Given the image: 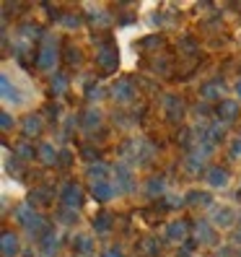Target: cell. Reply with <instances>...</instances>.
<instances>
[{
    "label": "cell",
    "mask_w": 241,
    "mask_h": 257,
    "mask_svg": "<svg viewBox=\"0 0 241 257\" xmlns=\"http://www.w3.org/2000/svg\"><path fill=\"white\" fill-rule=\"evenodd\" d=\"M63 24H65L68 29H78V26H81V21H78V19H73V16H65Z\"/></svg>",
    "instance_id": "f1b7e54d"
},
{
    "label": "cell",
    "mask_w": 241,
    "mask_h": 257,
    "mask_svg": "<svg viewBox=\"0 0 241 257\" xmlns=\"http://www.w3.org/2000/svg\"><path fill=\"white\" fill-rule=\"evenodd\" d=\"M73 247L78 249V252H83V254H88L94 249V239L88 236V234H75L73 236Z\"/></svg>",
    "instance_id": "2e32d148"
},
{
    "label": "cell",
    "mask_w": 241,
    "mask_h": 257,
    "mask_svg": "<svg viewBox=\"0 0 241 257\" xmlns=\"http://www.w3.org/2000/svg\"><path fill=\"white\" fill-rule=\"evenodd\" d=\"M39 130H42V119H39V117H34V114H32V117H26V122H24V133H26V135H37Z\"/></svg>",
    "instance_id": "ffe728a7"
},
{
    "label": "cell",
    "mask_w": 241,
    "mask_h": 257,
    "mask_svg": "<svg viewBox=\"0 0 241 257\" xmlns=\"http://www.w3.org/2000/svg\"><path fill=\"white\" fill-rule=\"evenodd\" d=\"M60 200H63L65 210H75V208H81V203H83L81 187H78V185H65V187H63V192H60Z\"/></svg>",
    "instance_id": "9c48e42d"
},
{
    "label": "cell",
    "mask_w": 241,
    "mask_h": 257,
    "mask_svg": "<svg viewBox=\"0 0 241 257\" xmlns=\"http://www.w3.org/2000/svg\"><path fill=\"white\" fill-rule=\"evenodd\" d=\"M91 192H94V198L101 200V203H109V200H114L117 195H119V190L114 187V182H107V179H96V182L91 185Z\"/></svg>",
    "instance_id": "ba28073f"
},
{
    "label": "cell",
    "mask_w": 241,
    "mask_h": 257,
    "mask_svg": "<svg viewBox=\"0 0 241 257\" xmlns=\"http://www.w3.org/2000/svg\"><path fill=\"white\" fill-rule=\"evenodd\" d=\"M0 247H3V257H19V236L13 231H3L0 236Z\"/></svg>",
    "instance_id": "8fae6325"
},
{
    "label": "cell",
    "mask_w": 241,
    "mask_h": 257,
    "mask_svg": "<svg viewBox=\"0 0 241 257\" xmlns=\"http://www.w3.org/2000/svg\"><path fill=\"white\" fill-rule=\"evenodd\" d=\"M96 63L101 65V68H114L117 65V52L112 50V47H107V44H101L99 47V52H96Z\"/></svg>",
    "instance_id": "7c38bea8"
},
{
    "label": "cell",
    "mask_w": 241,
    "mask_h": 257,
    "mask_svg": "<svg viewBox=\"0 0 241 257\" xmlns=\"http://www.w3.org/2000/svg\"><path fill=\"white\" fill-rule=\"evenodd\" d=\"M83 122H86V127H99V122H101V112H99V109H88Z\"/></svg>",
    "instance_id": "7402d4cb"
},
{
    "label": "cell",
    "mask_w": 241,
    "mask_h": 257,
    "mask_svg": "<svg viewBox=\"0 0 241 257\" xmlns=\"http://www.w3.org/2000/svg\"><path fill=\"white\" fill-rule=\"evenodd\" d=\"M65 83H68L65 75H55V78H52V88H55V94H63L65 88H68Z\"/></svg>",
    "instance_id": "603a6c76"
},
{
    "label": "cell",
    "mask_w": 241,
    "mask_h": 257,
    "mask_svg": "<svg viewBox=\"0 0 241 257\" xmlns=\"http://www.w3.org/2000/svg\"><path fill=\"white\" fill-rule=\"evenodd\" d=\"M163 107H166V112L176 119L179 114H182V99H176V96H166V104H163Z\"/></svg>",
    "instance_id": "d6986e66"
},
{
    "label": "cell",
    "mask_w": 241,
    "mask_h": 257,
    "mask_svg": "<svg viewBox=\"0 0 241 257\" xmlns=\"http://www.w3.org/2000/svg\"><path fill=\"white\" fill-rule=\"evenodd\" d=\"M13 221H16L21 229H26L29 234H34V231L39 234V231L44 229V218L37 213L32 205H19L16 213H13Z\"/></svg>",
    "instance_id": "3957f363"
},
{
    "label": "cell",
    "mask_w": 241,
    "mask_h": 257,
    "mask_svg": "<svg viewBox=\"0 0 241 257\" xmlns=\"http://www.w3.org/2000/svg\"><path fill=\"white\" fill-rule=\"evenodd\" d=\"M148 192L150 195H156V192H163V179H158V177H153L148 182Z\"/></svg>",
    "instance_id": "cb8c5ba5"
},
{
    "label": "cell",
    "mask_w": 241,
    "mask_h": 257,
    "mask_svg": "<svg viewBox=\"0 0 241 257\" xmlns=\"http://www.w3.org/2000/svg\"><path fill=\"white\" fill-rule=\"evenodd\" d=\"M112 223H114V218H112V213H99L96 218H94V231L96 234H107V231H112Z\"/></svg>",
    "instance_id": "5bb4252c"
},
{
    "label": "cell",
    "mask_w": 241,
    "mask_h": 257,
    "mask_svg": "<svg viewBox=\"0 0 241 257\" xmlns=\"http://www.w3.org/2000/svg\"><path fill=\"white\" fill-rule=\"evenodd\" d=\"M112 96L119 104H130L135 96H138V91H135V86L130 81H117V83H112Z\"/></svg>",
    "instance_id": "30bf717a"
},
{
    "label": "cell",
    "mask_w": 241,
    "mask_h": 257,
    "mask_svg": "<svg viewBox=\"0 0 241 257\" xmlns=\"http://www.w3.org/2000/svg\"><path fill=\"white\" fill-rule=\"evenodd\" d=\"M57 39H52V37H47L42 42V47H39V55H37V63H39V68L42 70H55V65H57Z\"/></svg>",
    "instance_id": "277c9868"
},
{
    "label": "cell",
    "mask_w": 241,
    "mask_h": 257,
    "mask_svg": "<svg viewBox=\"0 0 241 257\" xmlns=\"http://www.w3.org/2000/svg\"><path fill=\"white\" fill-rule=\"evenodd\" d=\"M179 257H192V252H187V249H184V252H179Z\"/></svg>",
    "instance_id": "4dcf8cb0"
},
{
    "label": "cell",
    "mask_w": 241,
    "mask_h": 257,
    "mask_svg": "<svg viewBox=\"0 0 241 257\" xmlns=\"http://www.w3.org/2000/svg\"><path fill=\"white\" fill-rule=\"evenodd\" d=\"M88 177H91L94 179V182H96V179H107V164H91V169H88Z\"/></svg>",
    "instance_id": "44dd1931"
},
{
    "label": "cell",
    "mask_w": 241,
    "mask_h": 257,
    "mask_svg": "<svg viewBox=\"0 0 241 257\" xmlns=\"http://www.w3.org/2000/svg\"><path fill=\"white\" fill-rule=\"evenodd\" d=\"M238 221V210L228 203H215V205H210V223L215 226V229H233Z\"/></svg>",
    "instance_id": "7a4b0ae2"
},
{
    "label": "cell",
    "mask_w": 241,
    "mask_h": 257,
    "mask_svg": "<svg viewBox=\"0 0 241 257\" xmlns=\"http://www.w3.org/2000/svg\"><path fill=\"white\" fill-rule=\"evenodd\" d=\"M194 236H197L200 244H213V241H215V229L210 223H200L197 231H194Z\"/></svg>",
    "instance_id": "9a60e30c"
},
{
    "label": "cell",
    "mask_w": 241,
    "mask_h": 257,
    "mask_svg": "<svg viewBox=\"0 0 241 257\" xmlns=\"http://www.w3.org/2000/svg\"><path fill=\"white\" fill-rule=\"evenodd\" d=\"M166 236L171 239V241H182L184 236H187V223L179 218V221H171L169 226H166Z\"/></svg>",
    "instance_id": "4fadbf2b"
},
{
    "label": "cell",
    "mask_w": 241,
    "mask_h": 257,
    "mask_svg": "<svg viewBox=\"0 0 241 257\" xmlns=\"http://www.w3.org/2000/svg\"><path fill=\"white\" fill-rule=\"evenodd\" d=\"M205 187L210 190H228L231 187V174L220 169V166H210L205 174Z\"/></svg>",
    "instance_id": "8992f818"
},
{
    "label": "cell",
    "mask_w": 241,
    "mask_h": 257,
    "mask_svg": "<svg viewBox=\"0 0 241 257\" xmlns=\"http://www.w3.org/2000/svg\"><path fill=\"white\" fill-rule=\"evenodd\" d=\"M0 122H3V130H11V127H13V119H11V112H8V109L3 112V117H0Z\"/></svg>",
    "instance_id": "4316f807"
},
{
    "label": "cell",
    "mask_w": 241,
    "mask_h": 257,
    "mask_svg": "<svg viewBox=\"0 0 241 257\" xmlns=\"http://www.w3.org/2000/svg\"><path fill=\"white\" fill-rule=\"evenodd\" d=\"M57 244H60L57 231H47V234H44V239H42V249H44V254H47V257L57 252Z\"/></svg>",
    "instance_id": "e0dca14e"
},
{
    "label": "cell",
    "mask_w": 241,
    "mask_h": 257,
    "mask_svg": "<svg viewBox=\"0 0 241 257\" xmlns=\"http://www.w3.org/2000/svg\"><path fill=\"white\" fill-rule=\"evenodd\" d=\"M0 91H3V101L8 109H24L29 107L39 94H37V86L32 83L26 73H21L19 68H3V78H0Z\"/></svg>",
    "instance_id": "6da1fadb"
},
{
    "label": "cell",
    "mask_w": 241,
    "mask_h": 257,
    "mask_svg": "<svg viewBox=\"0 0 241 257\" xmlns=\"http://www.w3.org/2000/svg\"><path fill=\"white\" fill-rule=\"evenodd\" d=\"M233 94H236V96H238V99H241V78H238V81H236V83H233Z\"/></svg>",
    "instance_id": "f546056e"
},
{
    "label": "cell",
    "mask_w": 241,
    "mask_h": 257,
    "mask_svg": "<svg viewBox=\"0 0 241 257\" xmlns=\"http://www.w3.org/2000/svg\"><path fill=\"white\" fill-rule=\"evenodd\" d=\"M189 200L192 203H210V198H207L205 192H189Z\"/></svg>",
    "instance_id": "484cf974"
},
{
    "label": "cell",
    "mask_w": 241,
    "mask_h": 257,
    "mask_svg": "<svg viewBox=\"0 0 241 257\" xmlns=\"http://www.w3.org/2000/svg\"><path fill=\"white\" fill-rule=\"evenodd\" d=\"M104 257H125V252L119 247H109V249H104Z\"/></svg>",
    "instance_id": "83f0119b"
},
{
    "label": "cell",
    "mask_w": 241,
    "mask_h": 257,
    "mask_svg": "<svg viewBox=\"0 0 241 257\" xmlns=\"http://www.w3.org/2000/svg\"><path fill=\"white\" fill-rule=\"evenodd\" d=\"M238 114H241V104H238V101H233V99H225V101H220V104H218V119H220L223 125H231V122H236Z\"/></svg>",
    "instance_id": "52a82bcc"
},
{
    "label": "cell",
    "mask_w": 241,
    "mask_h": 257,
    "mask_svg": "<svg viewBox=\"0 0 241 257\" xmlns=\"http://www.w3.org/2000/svg\"><path fill=\"white\" fill-rule=\"evenodd\" d=\"M228 151H231V159H241V138H233Z\"/></svg>",
    "instance_id": "d4e9b609"
},
{
    "label": "cell",
    "mask_w": 241,
    "mask_h": 257,
    "mask_svg": "<svg viewBox=\"0 0 241 257\" xmlns=\"http://www.w3.org/2000/svg\"><path fill=\"white\" fill-rule=\"evenodd\" d=\"M39 159H42L44 164H52V161L57 159V148H55L52 143H42V146H39Z\"/></svg>",
    "instance_id": "ac0fdd59"
},
{
    "label": "cell",
    "mask_w": 241,
    "mask_h": 257,
    "mask_svg": "<svg viewBox=\"0 0 241 257\" xmlns=\"http://www.w3.org/2000/svg\"><path fill=\"white\" fill-rule=\"evenodd\" d=\"M112 174H114V187H117L119 192H130V190H135V172L130 169L127 164H114Z\"/></svg>",
    "instance_id": "5b68a950"
}]
</instances>
